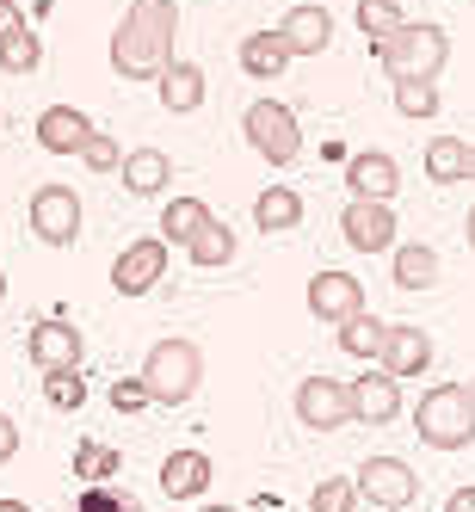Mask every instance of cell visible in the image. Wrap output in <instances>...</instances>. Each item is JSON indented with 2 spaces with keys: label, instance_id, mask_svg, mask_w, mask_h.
I'll return each mask as SVG.
<instances>
[{
  "label": "cell",
  "instance_id": "1",
  "mask_svg": "<svg viewBox=\"0 0 475 512\" xmlns=\"http://www.w3.org/2000/svg\"><path fill=\"white\" fill-rule=\"evenodd\" d=\"M173 31H179L173 0H130L112 31V68L124 81H155L173 62Z\"/></svg>",
  "mask_w": 475,
  "mask_h": 512
},
{
  "label": "cell",
  "instance_id": "2",
  "mask_svg": "<svg viewBox=\"0 0 475 512\" xmlns=\"http://www.w3.org/2000/svg\"><path fill=\"white\" fill-rule=\"evenodd\" d=\"M142 389H149L155 408H186L204 383V352L192 340H155L149 358H142Z\"/></svg>",
  "mask_w": 475,
  "mask_h": 512
},
{
  "label": "cell",
  "instance_id": "3",
  "mask_svg": "<svg viewBox=\"0 0 475 512\" xmlns=\"http://www.w3.org/2000/svg\"><path fill=\"white\" fill-rule=\"evenodd\" d=\"M414 432H420V445H432V451H463L475 438L469 389L463 383H432L420 395V408H414Z\"/></svg>",
  "mask_w": 475,
  "mask_h": 512
},
{
  "label": "cell",
  "instance_id": "4",
  "mask_svg": "<svg viewBox=\"0 0 475 512\" xmlns=\"http://www.w3.org/2000/svg\"><path fill=\"white\" fill-rule=\"evenodd\" d=\"M377 62L395 81H438V68L451 62V38L438 25H395L389 38H377Z\"/></svg>",
  "mask_w": 475,
  "mask_h": 512
},
{
  "label": "cell",
  "instance_id": "5",
  "mask_svg": "<svg viewBox=\"0 0 475 512\" xmlns=\"http://www.w3.org/2000/svg\"><path fill=\"white\" fill-rule=\"evenodd\" d=\"M241 130L253 142V155L272 161V167H290V161L303 155V124H297V112H290L284 99H253L247 118H241Z\"/></svg>",
  "mask_w": 475,
  "mask_h": 512
},
{
  "label": "cell",
  "instance_id": "6",
  "mask_svg": "<svg viewBox=\"0 0 475 512\" xmlns=\"http://www.w3.org/2000/svg\"><path fill=\"white\" fill-rule=\"evenodd\" d=\"M352 488H358V500H371L383 512H401V506L420 500V475L401 463V457H364L358 475H352Z\"/></svg>",
  "mask_w": 475,
  "mask_h": 512
},
{
  "label": "cell",
  "instance_id": "7",
  "mask_svg": "<svg viewBox=\"0 0 475 512\" xmlns=\"http://www.w3.org/2000/svg\"><path fill=\"white\" fill-rule=\"evenodd\" d=\"M31 235L50 241V247H68L81 235V198L75 186H38L31 192Z\"/></svg>",
  "mask_w": 475,
  "mask_h": 512
},
{
  "label": "cell",
  "instance_id": "8",
  "mask_svg": "<svg viewBox=\"0 0 475 512\" xmlns=\"http://www.w3.org/2000/svg\"><path fill=\"white\" fill-rule=\"evenodd\" d=\"M426 364H432V334L414 321H389L383 327V346H377V371L383 377H426Z\"/></svg>",
  "mask_w": 475,
  "mask_h": 512
},
{
  "label": "cell",
  "instance_id": "9",
  "mask_svg": "<svg viewBox=\"0 0 475 512\" xmlns=\"http://www.w3.org/2000/svg\"><path fill=\"white\" fill-rule=\"evenodd\" d=\"M25 352H31V364H38L44 377H56V371H81V327H68L62 315H44V321H31Z\"/></svg>",
  "mask_w": 475,
  "mask_h": 512
},
{
  "label": "cell",
  "instance_id": "10",
  "mask_svg": "<svg viewBox=\"0 0 475 512\" xmlns=\"http://www.w3.org/2000/svg\"><path fill=\"white\" fill-rule=\"evenodd\" d=\"M297 420L315 426V432H340L352 426V395L340 377H303L297 383Z\"/></svg>",
  "mask_w": 475,
  "mask_h": 512
},
{
  "label": "cell",
  "instance_id": "11",
  "mask_svg": "<svg viewBox=\"0 0 475 512\" xmlns=\"http://www.w3.org/2000/svg\"><path fill=\"white\" fill-rule=\"evenodd\" d=\"M167 278V241L161 235H142L118 253V266H112V284L124 290V297H142V290H155Z\"/></svg>",
  "mask_w": 475,
  "mask_h": 512
},
{
  "label": "cell",
  "instance_id": "12",
  "mask_svg": "<svg viewBox=\"0 0 475 512\" xmlns=\"http://www.w3.org/2000/svg\"><path fill=\"white\" fill-rule=\"evenodd\" d=\"M364 309V284L352 278V272H315L309 278V315L321 321V327H340V321H352Z\"/></svg>",
  "mask_w": 475,
  "mask_h": 512
},
{
  "label": "cell",
  "instance_id": "13",
  "mask_svg": "<svg viewBox=\"0 0 475 512\" xmlns=\"http://www.w3.org/2000/svg\"><path fill=\"white\" fill-rule=\"evenodd\" d=\"M278 38H284L290 56H321L327 44H334V13L315 7V0H303V7H290L278 19Z\"/></svg>",
  "mask_w": 475,
  "mask_h": 512
},
{
  "label": "cell",
  "instance_id": "14",
  "mask_svg": "<svg viewBox=\"0 0 475 512\" xmlns=\"http://www.w3.org/2000/svg\"><path fill=\"white\" fill-rule=\"evenodd\" d=\"M340 229L358 253H389L395 247V210L389 204H371V198H352L346 216H340Z\"/></svg>",
  "mask_w": 475,
  "mask_h": 512
},
{
  "label": "cell",
  "instance_id": "15",
  "mask_svg": "<svg viewBox=\"0 0 475 512\" xmlns=\"http://www.w3.org/2000/svg\"><path fill=\"white\" fill-rule=\"evenodd\" d=\"M346 186H352V198L389 204L395 186H401V167H395V155H383V149H364V155L346 161Z\"/></svg>",
  "mask_w": 475,
  "mask_h": 512
},
{
  "label": "cell",
  "instance_id": "16",
  "mask_svg": "<svg viewBox=\"0 0 475 512\" xmlns=\"http://www.w3.org/2000/svg\"><path fill=\"white\" fill-rule=\"evenodd\" d=\"M346 395H352V420H364V426H389L401 414V383L383 371H364L358 383H346Z\"/></svg>",
  "mask_w": 475,
  "mask_h": 512
},
{
  "label": "cell",
  "instance_id": "17",
  "mask_svg": "<svg viewBox=\"0 0 475 512\" xmlns=\"http://www.w3.org/2000/svg\"><path fill=\"white\" fill-rule=\"evenodd\" d=\"M87 136H93V118L75 112V105H50V112H38V142L50 155H81Z\"/></svg>",
  "mask_w": 475,
  "mask_h": 512
},
{
  "label": "cell",
  "instance_id": "18",
  "mask_svg": "<svg viewBox=\"0 0 475 512\" xmlns=\"http://www.w3.org/2000/svg\"><path fill=\"white\" fill-rule=\"evenodd\" d=\"M210 475H216V463H210L204 451H173V457L161 463V494H167V500H198V494L210 488Z\"/></svg>",
  "mask_w": 475,
  "mask_h": 512
},
{
  "label": "cell",
  "instance_id": "19",
  "mask_svg": "<svg viewBox=\"0 0 475 512\" xmlns=\"http://www.w3.org/2000/svg\"><path fill=\"white\" fill-rule=\"evenodd\" d=\"M155 81H161V105H167V112H198V105H204V68L186 62V56H173Z\"/></svg>",
  "mask_w": 475,
  "mask_h": 512
},
{
  "label": "cell",
  "instance_id": "20",
  "mask_svg": "<svg viewBox=\"0 0 475 512\" xmlns=\"http://www.w3.org/2000/svg\"><path fill=\"white\" fill-rule=\"evenodd\" d=\"M118 173H124V186H130L136 198H155L167 179H173V161H167L161 149H130V155L118 161Z\"/></svg>",
  "mask_w": 475,
  "mask_h": 512
},
{
  "label": "cell",
  "instance_id": "21",
  "mask_svg": "<svg viewBox=\"0 0 475 512\" xmlns=\"http://www.w3.org/2000/svg\"><path fill=\"white\" fill-rule=\"evenodd\" d=\"M284 62H290V50H284L278 31H247V38H241V68L253 81H278Z\"/></svg>",
  "mask_w": 475,
  "mask_h": 512
},
{
  "label": "cell",
  "instance_id": "22",
  "mask_svg": "<svg viewBox=\"0 0 475 512\" xmlns=\"http://www.w3.org/2000/svg\"><path fill=\"white\" fill-rule=\"evenodd\" d=\"M253 223H260L266 235H278V229H297V223H303V198L290 192V186H266L260 198H253Z\"/></svg>",
  "mask_w": 475,
  "mask_h": 512
},
{
  "label": "cell",
  "instance_id": "23",
  "mask_svg": "<svg viewBox=\"0 0 475 512\" xmlns=\"http://www.w3.org/2000/svg\"><path fill=\"white\" fill-rule=\"evenodd\" d=\"M395 253V284L401 290H432L438 284V253L426 241H408V247H389Z\"/></svg>",
  "mask_w": 475,
  "mask_h": 512
},
{
  "label": "cell",
  "instance_id": "24",
  "mask_svg": "<svg viewBox=\"0 0 475 512\" xmlns=\"http://www.w3.org/2000/svg\"><path fill=\"white\" fill-rule=\"evenodd\" d=\"M204 223H210V204H204V198H167V210H161V241H167V247H173V241L186 247Z\"/></svg>",
  "mask_w": 475,
  "mask_h": 512
},
{
  "label": "cell",
  "instance_id": "25",
  "mask_svg": "<svg viewBox=\"0 0 475 512\" xmlns=\"http://www.w3.org/2000/svg\"><path fill=\"white\" fill-rule=\"evenodd\" d=\"M124 469V457L112 445H99V438H81L75 445V475H81V488H112V475Z\"/></svg>",
  "mask_w": 475,
  "mask_h": 512
},
{
  "label": "cell",
  "instance_id": "26",
  "mask_svg": "<svg viewBox=\"0 0 475 512\" xmlns=\"http://www.w3.org/2000/svg\"><path fill=\"white\" fill-rule=\"evenodd\" d=\"M469 167V142L463 136H432L426 142V179H438V186H457Z\"/></svg>",
  "mask_w": 475,
  "mask_h": 512
},
{
  "label": "cell",
  "instance_id": "27",
  "mask_svg": "<svg viewBox=\"0 0 475 512\" xmlns=\"http://www.w3.org/2000/svg\"><path fill=\"white\" fill-rule=\"evenodd\" d=\"M186 253H192V266H204V272L229 266V260H235V229H223V223L210 216V223H204V229L186 241Z\"/></svg>",
  "mask_w": 475,
  "mask_h": 512
},
{
  "label": "cell",
  "instance_id": "28",
  "mask_svg": "<svg viewBox=\"0 0 475 512\" xmlns=\"http://www.w3.org/2000/svg\"><path fill=\"white\" fill-rule=\"evenodd\" d=\"M383 327L389 321H377V315H352V321H340V346L352 352V358H377V346H383Z\"/></svg>",
  "mask_w": 475,
  "mask_h": 512
},
{
  "label": "cell",
  "instance_id": "29",
  "mask_svg": "<svg viewBox=\"0 0 475 512\" xmlns=\"http://www.w3.org/2000/svg\"><path fill=\"white\" fill-rule=\"evenodd\" d=\"M44 62V38H38V31H13V38L7 44H0V68H7V75H31V68H38Z\"/></svg>",
  "mask_w": 475,
  "mask_h": 512
},
{
  "label": "cell",
  "instance_id": "30",
  "mask_svg": "<svg viewBox=\"0 0 475 512\" xmlns=\"http://www.w3.org/2000/svg\"><path fill=\"white\" fill-rule=\"evenodd\" d=\"M309 512H358V488H352V475H321L315 494H309Z\"/></svg>",
  "mask_w": 475,
  "mask_h": 512
},
{
  "label": "cell",
  "instance_id": "31",
  "mask_svg": "<svg viewBox=\"0 0 475 512\" xmlns=\"http://www.w3.org/2000/svg\"><path fill=\"white\" fill-rule=\"evenodd\" d=\"M395 112L401 118H432L438 112V81H395Z\"/></svg>",
  "mask_w": 475,
  "mask_h": 512
},
{
  "label": "cell",
  "instance_id": "32",
  "mask_svg": "<svg viewBox=\"0 0 475 512\" xmlns=\"http://www.w3.org/2000/svg\"><path fill=\"white\" fill-rule=\"evenodd\" d=\"M395 25H408L395 0H358V31H364V38H389Z\"/></svg>",
  "mask_w": 475,
  "mask_h": 512
},
{
  "label": "cell",
  "instance_id": "33",
  "mask_svg": "<svg viewBox=\"0 0 475 512\" xmlns=\"http://www.w3.org/2000/svg\"><path fill=\"white\" fill-rule=\"evenodd\" d=\"M44 395H50V408H68V414H75L81 401H87V377H81V371H56V377H44Z\"/></svg>",
  "mask_w": 475,
  "mask_h": 512
},
{
  "label": "cell",
  "instance_id": "34",
  "mask_svg": "<svg viewBox=\"0 0 475 512\" xmlns=\"http://www.w3.org/2000/svg\"><path fill=\"white\" fill-rule=\"evenodd\" d=\"M81 161H87L93 173H118V161H124V149H118V142H112V136H105V130H93V136L81 142Z\"/></svg>",
  "mask_w": 475,
  "mask_h": 512
},
{
  "label": "cell",
  "instance_id": "35",
  "mask_svg": "<svg viewBox=\"0 0 475 512\" xmlns=\"http://www.w3.org/2000/svg\"><path fill=\"white\" fill-rule=\"evenodd\" d=\"M112 408H118V414L149 408V389H142V377H118V383H112Z\"/></svg>",
  "mask_w": 475,
  "mask_h": 512
},
{
  "label": "cell",
  "instance_id": "36",
  "mask_svg": "<svg viewBox=\"0 0 475 512\" xmlns=\"http://www.w3.org/2000/svg\"><path fill=\"white\" fill-rule=\"evenodd\" d=\"M118 500H124L118 488H87V494L75 500V512H118Z\"/></svg>",
  "mask_w": 475,
  "mask_h": 512
},
{
  "label": "cell",
  "instance_id": "37",
  "mask_svg": "<svg viewBox=\"0 0 475 512\" xmlns=\"http://www.w3.org/2000/svg\"><path fill=\"white\" fill-rule=\"evenodd\" d=\"M19 457V426H13V414L7 408H0V469H7Z\"/></svg>",
  "mask_w": 475,
  "mask_h": 512
},
{
  "label": "cell",
  "instance_id": "38",
  "mask_svg": "<svg viewBox=\"0 0 475 512\" xmlns=\"http://www.w3.org/2000/svg\"><path fill=\"white\" fill-rule=\"evenodd\" d=\"M31 19H25V7H19V0H0V44H7L13 38V31H25Z\"/></svg>",
  "mask_w": 475,
  "mask_h": 512
},
{
  "label": "cell",
  "instance_id": "39",
  "mask_svg": "<svg viewBox=\"0 0 475 512\" xmlns=\"http://www.w3.org/2000/svg\"><path fill=\"white\" fill-rule=\"evenodd\" d=\"M445 512H475V488H451V500H445Z\"/></svg>",
  "mask_w": 475,
  "mask_h": 512
},
{
  "label": "cell",
  "instance_id": "40",
  "mask_svg": "<svg viewBox=\"0 0 475 512\" xmlns=\"http://www.w3.org/2000/svg\"><path fill=\"white\" fill-rule=\"evenodd\" d=\"M0 512H31L25 500H13V494H0Z\"/></svg>",
  "mask_w": 475,
  "mask_h": 512
},
{
  "label": "cell",
  "instance_id": "41",
  "mask_svg": "<svg viewBox=\"0 0 475 512\" xmlns=\"http://www.w3.org/2000/svg\"><path fill=\"white\" fill-rule=\"evenodd\" d=\"M463 179H475V149H469V167H463Z\"/></svg>",
  "mask_w": 475,
  "mask_h": 512
},
{
  "label": "cell",
  "instance_id": "42",
  "mask_svg": "<svg viewBox=\"0 0 475 512\" xmlns=\"http://www.w3.org/2000/svg\"><path fill=\"white\" fill-rule=\"evenodd\" d=\"M463 389H469V408H475V377H469V383H463Z\"/></svg>",
  "mask_w": 475,
  "mask_h": 512
},
{
  "label": "cell",
  "instance_id": "43",
  "mask_svg": "<svg viewBox=\"0 0 475 512\" xmlns=\"http://www.w3.org/2000/svg\"><path fill=\"white\" fill-rule=\"evenodd\" d=\"M204 512H241V506H204Z\"/></svg>",
  "mask_w": 475,
  "mask_h": 512
},
{
  "label": "cell",
  "instance_id": "44",
  "mask_svg": "<svg viewBox=\"0 0 475 512\" xmlns=\"http://www.w3.org/2000/svg\"><path fill=\"white\" fill-rule=\"evenodd\" d=\"M469 247H475V210H469Z\"/></svg>",
  "mask_w": 475,
  "mask_h": 512
},
{
  "label": "cell",
  "instance_id": "45",
  "mask_svg": "<svg viewBox=\"0 0 475 512\" xmlns=\"http://www.w3.org/2000/svg\"><path fill=\"white\" fill-rule=\"evenodd\" d=\"M0 303H7V272H0Z\"/></svg>",
  "mask_w": 475,
  "mask_h": 512
},
{
  "label": "cell",
  "instance_id": "46",
  "mask_svg": "<svg viewBox=\"0 0 475 512\" xmlns=\"http://www.w3.org/2000/svg\"><path fill=\"white\" fill-rule=\"evenodd\" d=\"M395 7H401V0H395Z\"/></svg>",
  "mask_w": 475,
  "mask_h": 512
}]
</instances>
